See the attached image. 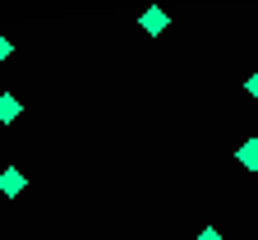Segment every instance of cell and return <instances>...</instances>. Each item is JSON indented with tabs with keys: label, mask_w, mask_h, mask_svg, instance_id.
Returning a JSON list of instances; mask_svg holds the SVG:
<instances>
[{
	"label": "cell",
	"mask_w": 258,
	"mask_h": 240,
	"mask_svg": "<svg viewBox=\"0 0 258 240\" xmlns=\"http://www.w3.org/2000/svg\"><path fill=\"white\" fill-rule=\"evenodd\" d=\"M23 189V176L19 171H5V176H0V194H19Z\"/></svg>",
	"instance_id": "cell-2"
},
{
	"label": "cell",
	"mask_w": 258,
	"mask_h": 240,
	"mask_svg": "<svg viewBox=\"0 0 258 240\" xmlns=\"http://www.w3.org/2000/svg\"><path fill=\"white\" fill-rule=\"evenodd\" d=\"M19 116V102L14 97H0V120H14Z\"/></svg>",
	"instance_id": "cell-4"
},
{
	"label": "cell",
	"mask_w": 258,
	"mask_h": 240,
	"mask_svg": "<svg viewBox=\"0 0 258 240\" xmlns=\"http://www.w3.org/2000/svg\"><path fill=\"white\" fill-rule=\"evenodd\" d=\"M249 92H253V97H258V74H253V79H249Z\"/></svg>",
	"instance_id": "cell-7"
},
{
	"label": "cell",
	"mask_w": 258,
	"mask_h": 240,
	"mask_svg": "<svg viewBox=\"0 0 258 240\" xmlns=\"http://www.w3.org/2000/svg\"><path fill=\"white\" fill-rule=\"evenodd\" d=\"M139 23H143V32H152V37H157V32H166V14H161V10H148Z\"/></svg>",
	"instance_id": "cell-1"
},
{
	"label": "cell",
	"mask_w": 258,
	"mask_h": 240,
	"mask_svg": "<svg viewBox=\"0 0 258 240\" xmlns=\"http://www.w3.org/2000/svg\"><path fill=\"white\" fill-rule=\"evenodd\" d=\"M199 240H221V231H212V226H208V231H203Z\"/></svg>",
	"instance_id": "cell-5"
},
{
	"label": "cell",
	"mask_w": 258,
	"mask_h": 240,
	"mask_svg": "<svg viewBox=\"0 0 258 240\" xmlns=\"http://www.w3.org/2000/svg\"><path fill=\"white\" fill-rule=\"evenodd\" d=\"M5 56H10V42H5V37H0V60H5Z\"/></svg>",
	"instance_id": "cell-6"
},
{
	"label": "cell",
	"mask_w": 258,
	"mask_h": 240,
	"mask_svg": "<svg viewBox=\"0 0 258 240\" xmlns=\"http://www.w3.org/2000/svg\"><path fill=\"white\" fill-rule=\"evenodd\" d=\"M240 162H244V166H258V139H249V143L240 148Z\"/></svg>",
	"instance_id": "cell-3"
}]
</instances>
